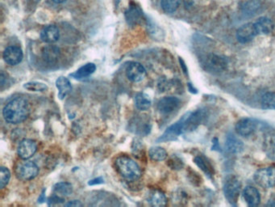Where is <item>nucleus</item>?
Wrapping results in <instances>:
<instances>
[{
    "label": "nucleus",
    "instance_id": "1",
    "mask_svg": "<svg viewBox=\"0 0 275 207\" xmlns=\"http://www.w3.org/2000/svg\"><path fill=\"white\" fill-rule=\"evenodd\" d=\"M29 114V105L24 98L17 97L5 105L2 115L10 124H19L26 120Z\"/></svg>",
    "mask_w": 275,
    "mask_h": 207
},
{
    "label": "nucleus",
    "instance_id": "2",
    "mask_svg": "<svg viewBox=\"0 0 275 207\" xmlns=\"http://www.w3.org/2000/svg\"><path fill=\"white\" fill-rule=\"evenodd\" d=\"M115 165L119 173L128 181H134L141 176V169L136 161L128 157L120 156L115 160Z\"/></svg>",
    "mask_w": 275,
    "mask_h": 207
},
{
    "label": "nucleus",
    "instance_id": "3",
    "mask_svg": "<svg viewBox=\"0 0 275 207\" xmlns=\"http://www.w3.org/2000/svg\"><path fill=\"white\" fill-rule=\"evenodd\" d=\"M201 64L203 69L212 73H220L228 67L227 60L215 54H209L202 57Z\"/></svg>",
    "mask_w": 275,
    "mask_h": 207
},
{
    "label": "nucleus",
    "instance_id": "4",
    "mask_svg": "<svg viewBox=\"0 0 275 207\" xmlns=\"http://www.w3.org/2000/svg\"><path fill=\"white\" fill-rule=\"evenodd\" d=\"M254 179L255 182L262 188L275 187V166L259 169L254 174Z\"/></svg>",
    "mask_w": 275,
    "mask_h": 207
},
{
    "label": "nucleus",
    "instance_id": "5",
    "mask_svg": "<svg viewBox=\"0 0 275 207\" xmlns=\"http://www.w3.org/2000/svg\"><path fill=\"white\" fill-rule=\"evenodd\" d=\"M223 190L228 203L232 205H236L241 191V183L235 176H231L226 180Z\"/></svg>",
    "mask_w": 275,
    "mask_h": 207
},
{
    "label": "nucleus",
    "instance_id": "6",
    "mask_svg": "<svg viewBox=\"0 0 275 207\" xmlns=\"http://www.w3.org/2000/svg\"><path fill=\"white\" fill-rule=\"evenodd\" d=\"M183 132H191L199 127L204 119L205 113L202 110H198L195 112L188 113L183 116Z\"/></svg>",
    "mask_w": 275,
    "mask_h": 207
},
{
    "label": "nucleus",
    "instance_id": "7",
    "mask_svg": "<svg viewBox=\"0 0 275 207\" xmlns=\"http://www.w3.org/2000/svg\"><path fill=\"white\" fill-rule=\"evenodd\" d=\"M17 175L19 179L24 181H28L35 178L39 172L37 165L33 161H23L17 165L16 169Z\"/></svg>",
    "mask_w": 275,
    "mask_h": 207
},
{
    "label": "nucleus",
    "instance_id": "8",
    "mask_svg": "<svg viewBox=\"0 0 275 207\" xmlns=\"http://www.w3.org/2000/svg\"><path fill=\"white\" fill-rule=\"evenodd\" d=\"M183 133V117H182L179 122H175L174 124L168 127L163 135L157 139V142L165 143V142L175 140L180 134Z\"/></svg>",
    "mask_w": 275,
    "mask_h": 207
},
{
    "label": "nucleus",
    "instance_id": "9",
    "mask_svg": "<svg viewBox=\"0 0 275 207\" xmlns=\"http://www.w3.org/2000/svg\"><path fill=\"white\" fill-rule=\"evenodd\" d=\"M258 122L253 118H243L236 125V132L239 135L248 137L253 134L258 128Z\"/></svg>",
    "mask_w": 275,
    "mask_h": 207
},
{
    "label": "nucleus",
    "instance_id": "10",
    "mask_svg": "<svg viewBox=\"0 0 275 207\" xmlns=\"http://www.w3.org/2000/svg\"><path fill=\"white\" fill-rule=\"evenodd\" d=\"M126 75L130 81L133 82V83H139L146 78V70L139 62H130L126 68Z\"/></svg>",
    "mask_w": 275,
    "mask_h": 207
},
{
    "label": "nucleus",
    "instance_id": "11",
    "mask_svg": "<svg viewBox=\"0 0 275 207\" xmlns=\"http://www.w3.org/2000/svg\"><path fill=\"white\" fill-rule=\"evenodd\" d=\"M37 151V145L35 141L32 139H24L19 143L17 153L22 160H28L35 155Z\"/></svg>",
    "mask_w": 275,
    "mask_h": 207
},
{
    "label": "nucleus",
    "instance_id": "12",
    "mask_svg": "<svg viewBox=\"0 0 275 207\" xmlns=\"http://www.w3.org/2000/svg\"><path fill=\"white\" fill-rule=\"evenodd\" d=\"M181 101L174 96H165L158 102V110L163 114H169L174 112L179 107Z\"/></svg>",
    "mask_w": 275,
    "mask_h": 207
},
{
    "label": "nucleus",
    "instance_id": "13",
    "mask_svg": "<svg viewBox=\"0 0 275 207\" xmlns=\"http://www.w3.org/2000/svg\"><path fill=\"white\" fill-rule=\"evenodd\" d=\"M24 55L21 49L17 46H9L3 52L2 57L5 62L11 66H16L21 62Z\"/></svg>",
    "mask_w": 275,
    "mask_h": 207
},
{
    "label": "nucleus",
    "instance_id": "14",
    "mask_svg": "<svg viewBox=\"0 0 275 207\" xmlns=\"http://www.w3.org/2000/svg\"><path fill=\"white\" fill-rule=\"evenodd\" d=\"M257 35L254 23H248L239 28L237 32V38L240 43L251 41Z\"/></svg>",
    "mask_w": 275,
    "mask_h": 207
},
{
    "label": "nucleus",
    "instance_id": "15",
    "mask_svg": "<svg viewBox=\"0 0 275 207\" xmlns=\"http://www.w3.org/2000/svg\"><path fill=\"white\" fill-rule=\"evenodd\" d=\"M264 151L270 160L275 161V131H267L263 142Z\"/></svg>",
    "mask_w": 275,
    "mask_h": 207
},
{
    "label": "nucleus",
    "instance_id": "16",
    "mask_svg": "<svg viewBox=\"0 0 275 207\" xmlns=\"http://www.w3.org/2000/svg\"><path fill=\"white\" fill-rule=\"evenodd\" d=\"M243 198L249 207H255L260 204L261 196L258 190L253 186H247L243 189Z\"/></svg>",
    "mask_w": 275,
    "mask_h": 207
},
{
    "label": "nucleus",
    "instance_id": "17",
    "mask_svg": "<svg viewBox=\"0 0 275 207\" xmlns=\"http://www.w3.org/2000/svg\"><path fill=\"white\" fill-rule=\"evenodd\" d=\"M225 148L228 153L238 154L242 151L244 144L238 137L230 133H228L226 138Z\"/></svg>",
    "mask_w": 275,
    "mask_h": 207
},
{
    "label": "nucleus",
    "instance_id": "18",
    "mask_svg": "<svg viewBox=\"0 0 275 207\" xmlns=\"http://www.w3.org/2000/svg\"><path fill=\"white\" fill-rule=\"evenodd\" d=\"M60 33L59 29L55 25H48L40 33V39L44 42L52 44L58 41Z\"/></svg>",
    "mask_w": 275,
    "mask_h": 207
},
{
    "label": "nucleus",
    "instance_id": "19",
    "mask_svg": "<svg viewBox=\"0 0 275 207\" xmlns=\"http://www.w3.org/2000/svg\"><path fill=\"white\" fill-rule=\"evenodd\" d=\"M257 35H267L274 30L273 22L267 17H261L254 23Z\"/></svg>",
    "mask_w": 275,
    "mask_h": 207
},
{
    "label": "nucleus",
    "instance_id": "20",
    "mask_svg": "<svg viewBox=\"0 0 275 207\" xmlns=\"http://www.w3.org/2000/svg\"><path fill=\"white\" fill-rule=\"evenodd\" d=\"M43 58L49 64H54L58 61L60 57V50L55 45H48L44 48L42 52Z\"/></svg>",
    "mask_w": 275,
    "mask_h": 207
},
{
    "label": "nucleus",
    "instance_id": "21",
    "mask_svg": "<svg viewBox=\"0 0 275 207\" xmlns=\"http://www.w3.org/2000/svg\"><path fill=\"white\" fill-rule=\"evenodd\" d=\"M56 87L58 89V97L60 100H63L72 90L71 82L66 77H59L56 80Z\"/></svg>",
    "mask_w": 275,
    "mask_h": 207
},
{
    "label": "nucleus",
    "instance_id": "22",
    "mask_svg": "<svg viewBox=\"0 0 275 207\" xmlns=\"http://www.w3.org/2000/svg\"><path fill=\"white\" fill-rule=\"evenodd\" d=\"M148 203L153 207H164L166 205L167 198L165 194L159 190H153L148 194Z\"/></svg>",
    "mask_w": 275,
    "mask_h": 207
},
{
    "label": "nucleus",
    "instance_id": "23",
    "mask_svg": "<svg viewBox=\"0 0 275 207\" xmlns=\"http://www.w3.org/2000/svg\"><path fill=\"white\" fill-rule=\"evenodd\" d=\"M95 70H96V66L94 63L90 62L80 67L77 72L71 74V75L76 79H83L93 74L95 72Z\"/></svg>",
    "mask_w": 275,
    "mask_h": 207
},
{
    "label": "nucleus",
    "instance_id": "24",
    "mask_svg": "<svg viewBox=\"0 0 275 207\" xmlns=\"http://www.w3.org/2000/svg\"><path fill=\"white\" fill-rule=\"evenodd\" d=\"M194 161H195V165H197L207 176L211 177L214 175V169L206 158L198 155V156H195Z\"/></svg>",
    "mask_w": 275,
    "mask_h": 207
},
{
    "label": "nucleus",
    "instance_id": "25",
    "mask_svg": "<svg viewBox=\"0 0 275 207\" xmlns=\"http://www.w3.org/2000/svg\"><path fill=\"white\" fill-rule=\"evenodd\" d=\"M151 104H152V101H151L150 97L146 93H138L135 97V105L138 110H142V111L148 110L150 108Z\"/></svg>",
    "mask_w": 275,
    "mask_h": 207
},
{
    "label": "nucleus",
    "instance_id": "26",
    "mask_svg": "<svg viewBox=\"0 0 275 207\" xmlns=\"http://www.w3.org/2000/svg\"><path fill=\"white\" fill-rule=\"evenodd\" d=\"M54 192L55 194L61 198L68 197L73 192V187L71 186V184L67 182H60L54 186Z\"/></svg>",
    "mask_w": 275,
    "mask_h": 207
},
{
    "label": "nucleus",
    "instance_id": "27",
    "mask_svg": "<svg viewBox=\"0 0 275 207\" xmlns=\"http://www.w3.org/2000/svg\"><path fill=\"white\" fill-rule=\"evenodd\" d=\"M142 12L141 10L139 9L138 7H130L129 9L126 12V19L128 24L131 25H135V24H138L139 22L141 20V17H142Z\"/></svg>",
    "mask_w": 275,
    "mask_h": 207
},
{
    "label": "nucleus",
    "instance_id": "28",
    "mask_svg": "<svg viewBox=\"0 0 275 207\" xmlns=\"http://www.w3.org/2000/svg\"><path fill=\"white\" fill-rule=\"evenodd\" d=\"M148 155L154 161H163L167 158L166 151L161 147H153L148 151Z\"/></svg>",
    "mask_w": 275,
    "mask_h": 207
},
{
    "label": "nucleus",
    "instance_id": "29",
    "mask_svg": "<svg viewBox=\"0 0 275 207\" xmlns=\"http://www.w3.org/2000/svg\"><path fill=\"white\" fill-rule=\"evenodd\" d=\"M261 108L264 110H275V93H266L261 96Z\"/></svg>",
    "mask_w": 275,
    "mask_h": 207
},
{
    "label": "nucleus",
    "instance_id": "30",
    "mask_svg": "<svg viewBox=\"0 0 275 207\" xmlns=\"http://www.w3.org/2000/svg\"><path fill=\"white\" fill-rule=\"evenodd\" d=\"M182 0H162L161 5L166 13H173L179 8Z\"/></svg>",
    "mask_w": 275,
    "mask_h": 207
},
{
    "label": "nucleus",
    "instance_id": "31",
    "mask_svg": "<svg viewBox=\"0 0 275 207\" xmlns=\"http://www.w3.org/2000/svg\"><path fill=\"white\" fill-rule=\"evenodd\" d=\"M24 88L30 92H45L47 90L48 86L41 82H28L24 83Z\"/></svg>",
    "mask_w": 275,
    "mask_h": 207
},
{
    "label": "nucleus",
    "instance_id": "32",
    "mask_svg": "<svg viewBox=\"0 0 275 207\" xmlns=\"http://www.w3.org/2000/svg\"><path fill=\"white\" fill-rule=\"evenodd\" d=\"M0 188H3L9 182L11 178V172L7 168L1 167L0 169Z\"/></svg>",
    "mask_w": 275,
    "mask_h": 207
},
{
    "label": "nucleus",
    "instance_id": "33",
    "mask_svg": "<svg viewBox=\"0 0 275 207\" xmlns=\"http://www.w3.org/2000/svg\"><path fill=\"white\" fill-rule=\"evenodd\" d=\"M169 165L173 169H180L183 167V164L179 158L174 157L169 160Z\"/></svg>",
    "mask_w": 275,
    "mask_h": 207
},
{
    "label": "nucleus",
    "instance_id": "34",
    "mask_svg": "<svg viewBox=\"0 0 275 207\" xmlns=\"http://www.w3.org/2000/svg\"><path fill=\"white\" fill-rule=\"evenodd\" d=\"M104 183V179L102 177H98V178H94L92 181H90L88 182V185L89 186H95V185H99V184Z\"/></svg>",
    "mask_w": 275,
    "mask_h": 207
},
{
    "label": "nucleus",
    "instance_id": "35",
    "mask_svg": "<svg viewBox=\"0 0 275 207\" xmlns=\"http://www.w3.org/2000/svg\"><path fill=\"white\" fill-rule=\"evenodd\" d=\"M66 207H82L83 204L79 202V201L73 200L71 201L70 203H66Z\"/></svg>",
    "mask_w": 275,
    "mask_h": 207
},
{
    "label": "nucleus",
    "instance_id": "36",
    "mask_svg": "<svg viewBox=\"0 0 275 207\" xmlns=\"http://www.w3.org/2000/svg\"><path fill=\"white\" fill-rule=\"evenodd\" d=\"M179 61H180V63H181L182 67H183V72H187V69H186V66H185V62L183 61L181 57H179Z\"/></svg>",
    "mask_w": 275,
    "mask_h": 207
},
{
    "label": "nucleus",
    "instance_id": "37",
    "mask_svg": "<svg viewBox=\"0 0 275 207\" xmlns=\"http://www.w3.org/2000/svg\"><path fill=\"white\" fill-rule=\"evenodd\" d=\"M45 189H44V190H43V193H41V195H40V198H39V199H38V203H43V202L45 201V198H44V196H45Z\"/></svg>",
    "mask_w": 275,
    "mask_h": 207
},
{
    "label": "nucleus",
    "instance_id": "38",
    "mask_svg": "<svg viewBox=\"0 0 275 207\" xmlns=\"http://www.w3.org/2000/svg\"><path fill=\"white\" fill-rule=\"evenodd\" d=\"M188 86L189 90H190V92H191V93H197V90H196V89H195V88L193 87L192 84L189 83Z\"/></svg>",
    "mask_w": 275,
    "mask_h": 207
},
{
    "label": "nucleus",
    "instance_id": "39",
    "mask_svg": "<svg viewBox=\"0 0 275 207\" xmlns=\"http://www.w3.org/2000/svg\"><path fill=\"white\" fill-rule=\"evenodd\" d=\"M53 1L56 3H62V2H66V0H53Z\"/></svg>",
    "mask_w": 275,
    "mask_h": 207
}]
</instances>
